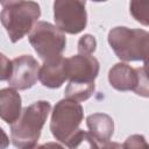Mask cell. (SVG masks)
Instances as JSON below:
<instances>
[{
    "label": "cell",
    "mask_w": 149,
    "mask_h": 149,
    "mask_svg": "<svg viewBox=\"0 0 149 149\" xmlns=\"http://www.w3.org/2000/svg\"><path fill=\"white\" fill-rule=\"evenodd\" d=\"M50 109L51 105L45 100H38L22 109L17 120L10 125V140L14 147L31 149L36 146Z\"/></svg>",
    "instance_id": "6da1fadb"
},
{
    "label": "cell",
    "mask_w": 149,
    "mask_h": 149,
    "mask_svg": "<svg viewBox=\"0 0 149 149\" xmlns=\"http://www.w3.org/2000/svg\"><path fill=\"white\" fill-rule=\"evenodd\" d=\"M0 21L5 27L10 42L23 38L37 23L41 15L40 5L35 1H1Z\"/></svg>",
    "instance_id": "7a4b0ae2"
},
{
    "label": "cell",
    "mask_w": 149,
    "mask_h": 149,
    "mask_svg": "<svg viewBox=\"0 0 149 149\" xmlns=\"http://www.w3.org/2000/svg\"><path fill=\"white\" fill-rule=\"evenodd\" d=\"M108 43L121 61H143L147 64L149 49V33L147 30L115 27L108 33Z\"/></svg>",
    "instance_id": "3957f363"
},
{
    "label": "cell",
    "mask_w": 149,
    "mask_h": 149,
    "mask_svg": "<svg viewBox=\"0 0 149 149\" xmlns=\"http://www.w3.org/2000/svg\"><path fill=\"white\" fill-rule=\"evenodd\" d=\"M83 119L84 112L79 102L66 98L62 99L54 107L50 120V130L56 140L66 144L79 130Z\"/></svg>",
    "instance_id": "277c9868"
},
{
    "label": "cell",
    "mask_w": 149,
    "mask_h": 149,
    "mask_svg": "<svg viewBox=\"0 0 149 149\" xmlns=\"http://www.w3.org/2000/svg\"><path fill=\"white\" fill-rule=\"evenodd\" d=\"M28 40L43 62L61 58L66 45L65 35L56 26L45 21H40L33 27Z\"/></svg>",
    "instance_id": "5b68a950"
},
{
    "label": "cell",
    "mask_w": 149,
    "mask_h": 149,
    "mask_svg": "<svg viewBox=\"0 0 149 149\" xmlns=\"http://www.w3.org/2000/svg\"><path fill=\"white\" fill-rule=\"evenodd\" d=\"M85 1L80 0H56L54 2V20L56 28L63 34H78L87 23Z\"/></svg>",
    "instance_id": "8992f818"
},
{
    "label": "cell",
    "mask_w": 149,
    "mask_h": 149,
    "mask_svg": "<svg viewBox=\"0 0 149 149\" xmlns=\"http://www.w3.org/2000/svg\"><path fill=\"white\" fill-rule=\"evenodd\" d=\"M108 81L118 91H134L142 97L149 95L147 64L134 69L126 63H116L108 72Z\"/></svg>",
    "instance_id": "52a82bcc"
},
{
    "label": "cell",
    "mask_w": 149,
    "mask_h": 149,
    "mask_svg": "<svg viewBox=\"0 0 149 149\" xmlns=\"http://www.w3.org/2000/svg\"><path fill=\"white\" fill-rule=\"evenodd\" d=\"M99 62L91 55H73L65 58L66 78L70 83L94 84L99 73Z\"/></svg>",
    "instance_id": "ba28073f"
},
{
    "label": "cell",
    "mask_w": 149,
    "mask_h": 149,
    "mask_svg": "<svg viewBox=\"0 0 149 149\" xmlns=\"http://www.w3.org/2000/svg\"><path fill=\"white\" fill-rule=\"evenodd\" d=\"M40 64L31 55H22L12 61V73L8 84L14 90H27L35 85L38 78Z\"/></svg>",
    "instance_id": "9c48e42d"
},
{
    "label": "cell",
    "mask_w": 149,
    "mask_h": 149,
    "mask_svg": "<svg viewBox=\"0 0 149 149\" xmlns=\"http://www.w3.org/2000/svg\"><path fill=\"white\" fill-rule=\"evenodd\" d=\"M38 79L45 87H61L68 79L65 71V58L61 57L51 62H43V65L38 70Z\"/></svg>",
    "instance_id": "30bf717a"
},
{
    "label": "cell",
    "mask_w": 149,
    "mask_h": 149,
    "mask_svg": "<svg viewBox=\"0 0 149 149\" xmlns=\"http://www.w3.org/2000/svg\"><path fill=\"white\" fill-rule=\"evenodd\" d=\"M21 104V95L16 90L12 87L0 90V118L3 121L9 125L15 122L22 112Z\"/></svg>",
    "instance_id": "8fae6325"
},
{
    "label": "cell",
    "mask_w": 149,
    "mask_h": 149,
    "mask_svg": "<svg viewBox=\"0 0 149 149\" xmlns=\"http://www.w3.org/2000/svg\"><path fill=\"white\" fill-rule=\"evenodd\" d=\"M86 125L90 130L88 133L101 144L108 142L114 132V121L105 113L88 115L86 118Z\"/></svg>",
    "instance_id": "7c38bea8"
},
{
    "label": "cell",
    "mask_w": 149,
    "mask_h": 149,
    "mask_svg": "<svg viewBox=\"0 0 149 149\" xmlns=\"http://www.w3.org/2000/svg\"><path fill=\"white\" fill-rule=\"evenodd\" d=\"M94 84H76L70 83L65 88V98L70 100H74L77 102L87 100L94 92Z\"/></svg>",
    "instance_id": "4fadbf2b"
},
{
    "label": "cell",
    "mask_w": 149,
    "mask_h": 149,
    "mask_svg": "<svg viewBox=\"0 0 149 149\" xmlns=\"http://www.w3.org/2000/svg\"><path fill=\"white\" fill-rule=\"evenodd\" d=\"M69 149H100L99 142L87 132L79 129L66 143Z\"/></svg>",
    "instance_id": "5bb4252c"
},
{
    "label": "cell",
    "mask_w": 149,
    "mask_h": 149,
    "mask_svg": "<svg viewBox=\"0 0 149 149\" xmlns=\"http://www.w3.org/2000/svg\"><path fill=\"white\" fill-rule=\"evenodd\" d=\"M130 13L134 16V19L139 22H141L144 26H148V7L149 5L147 2H139V1H132L130 2Z\"/></svg>",
    "instance_id": "9a60e30c"
},
{
    "label": "cell",
    "mask_w": 149,
    "mask_h": 149,
    "mask_svg": "<svg viewBox=\"0 0 149 149\" xmlns=\"http://www.w3.org/2000/svg\"><path fill=\"white\" fill-rule=\"evenodd\" d=\"M95 49H97V41L92 35L86 34L79 38L78 41L79 55H92L95 51Z\"/></svg>",
    "instance_id": "2e32d148"
},
{
    "label": "cell",
    "mask_w": 149,
    "mask_h": 149,
    "mask_svg": "<svg viewBox=\"0 0 149 149\" xmlns=\"http://www.w3.org/2000/svg\"><path fill=\"white\" fill-rule=\"evenodd\" d=\"M122 148L123 149H149L146 137L139 134L130 135L129 137H127V140L122 144Z\"/></svg>",
    "instance_id": "e0dca14e"
},
{
    "label": "cell",
    "mask_w": 149,
    "mask_h": 149,
    "mask_svg": "<svg viewBox=\"0 0 149 149\" xmlns=\"http://www.w3.org/2000/svg\"><path fill=\"white\" fill-rule=\"evenodd\" d=\"M12 73V61L0 52V80H8Z\"/></svg>",
    "instance_id": "ac0fdd59"
},
{
    "label": "cell",
    "mask_w": 149,
    "mask_h": 149,
    "mask_svg": "<svg viewBox=\"0 0 149 149\" xmlns=\"http://www.w3.org/2000/svg\"><path fill=\"white\" fill-rule=\"evenodd\" d=\"M31 149H65V148L63 146H61L59 143H57V142H47V143H43V144L35 146Z\"/></svg>",
    "instance_id": "d6986e66"
},
{
    "label": "cell",
    "mask_w": 149,
    "mask_h": 149,
    "mask_svg": "<svg viewBox=\"0 0 149 149\" xmlns=\"http://www.w3.org/2000/svg\"><path fill=\"white\" fill-rule=\"evenodd\" d=\"M9 146V137L5 133V130L0 127V149H6Z\"/></svg>",
    "instance_id": "ffe728a7"
},
{
    "label": "cell",
    "mask_w": 149,
    "mask_h": 149,
    "mask_svg": "<svg viewBox=\"0 0 149 149\" xmlns=\"http://www.w3.org/2000/svg\"><path fill=\"white\" fill-rule=\"evenodd\" d=\"M100 149H123L122 144L118 143V142H106L102 143V146H100Z\"/></svg>",
    "instance_id": "44dd1931"
}]
</instances>
